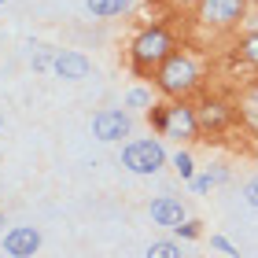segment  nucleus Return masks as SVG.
Returning a JSON list of instances; mask_svg holds the SVG:
<instances>
[{"instance_id": "f257e3e1", "label": "nucleus", "mask_w": 258, "mask_h": 258, "mask_svg": "<svg viewBox=\"0 0 258 258\" xmlns=\"http://www.w3.org/2000/svg\"><path fill=\"white\" fill-rule=\"evenodd\" d=\"M129 52H133V70L137 74H148L151 67H159L162 59L173 55V37L162 26H148L133 37V48Z\"/></svg>"}, {"instance_id": "f03ea898", "label": "nucleus", "mask_w": 258, "mask_h": 258, "mask_svg": "<svg viewBox=\"0 0 258 258\" xmlns=\"http://www.w3.org/2000/svg\"><path fill=\"white\" fill-rule=\"evenodd\" d=\"M199 81V70L188 55H177L173 52L170 59H162L155 67V85L159 92H166V96H184V92H192Z\"/></svg>"}, {"instance_id": "7ed1b4c3", "label": "nucleus", "mask_w": 258, "mask_h": 258, "mask_svg": "<svg viewBox=\"0 0 258 258\" xmlns=\"http://www.w3.org/2000/svg\"><path fill=\"white\" fill-rule=\"evenodd\" d=\"M162 162H166V151L159 140H133L122 151V166L129 173H159Z\"/></svg>"}, {"instance_id": "20e7f679", "label": "nucleus", "mask_w": 258, "mask_h": 258, "mask_svg": "<svg viewBox=\"0 0 258 258\" xmlns=\"http://www.w3.org/2000/svg\"><path fill=\"white\" fill-rule=\"evenodd\" d=\"M243 11H247V0H199V19H203L207 26L243 22Z\"/></svg>"}, {"instance_id": "39448f33", "label": "nucleus", "mask_w": 258, "mask_h": 258, "mask_svg": "<svg viewBox=\"0 0 258 258\" xmlns=\"http://www.w3.org/2000/svg\"><path fill=\"white\" fill-rule=\"evenodd\" d=\"M199 133V118L192 107L184 103H170L166 107V122H162V137H177V140H188Z\"/></svg>"}, {"instance_id": "423d86ee", "label": "nucleus", "mask_w": 258, "mask_h": 258, "mask_svg": "<svg viewBox=\"0 0 258 258\" xmlns=\"http://www.w3.org/2000/svg\"><path fill=\"white\" fill-rule=\"evenodd\" d=\"M92 133H96V140H122L129 137V114L118 111V107H107V111H100L96 118H92Z\"/></svg>"}, {"instance_id": "0eeeda50", "label": "nucleus", "mask_w": 258, "mask_h": 258, "mask_svg": "<svg viewBox=\"0 0 258 258\" xmlns=\"http://www.w3.org/2000/svg\"><path fill=\"white\" fill-rule=\"evenodd\" d=\"M41 247V232L33 229V225H15V229H8V236H4V254L11 258H30V254H37Z\"/></svg>"}, {"instance_id": "6e6552de", "label": "nucleus", "mask_w": 258, "mask_h": 258, "mask_svg": "<svg viewBox=\"0 0 258 258\" xmlns=\"http://www.w3.org/2000/svg\"><path fill=\"white\" fill-rule=\"evenodd\" d=\"M151 221L162 225V229H177L184 221V203H181V199H173V196L151 199Z\"/></svg>"}, {"instance_id": "1a4fd4ad", "label": "nucleus", "mask_w": 258, "mask_h": 258, "mask_svg": "<svg viewBox=\"0 0 258 258\" xmlns=\"http://www.w3.org/2000/svg\"><path fill=\"white\" fill-rule=\"evenodd\" d=\"M89 59L81 52H55V74H59L63 81H81L89 78Z\"/></svg>"}, {"instance_id": "9d476101", "label": "nucleus", "mask_w": 258, "mask_h": 258, "mask_svg": "<svg viewBox=\"0 0 258 258\" xmlns=\"http://www.w3.org/2000/svg\"><path fill=\"white\" fill-rule=\"evenodd\" d=\"M196 118H199V129H225V122H229V107H225L221 100H207V103H199Z\"/></svg>"}, {"instance_id": "9b49d317", "label": "nucleus", "mask_w": 258, "mask_h": 258, "mask_svg": "<svg viewBox=\"0 0 258 258\" xmlns=\"http://www.w3.org/2000/svg\"><path fill=\"white\" fill-rule=\"evenodd\" d=\"M133 4V0H85V8L92 11L96 19H111V15H122V11Z\"/></svg>"}, {"instance_id": "f8f14e48", "label": "nucleus", "mask_w": 258, "mask_h": 258, "mask_svg": "<svg viewBox=\"0 0 258 258\" xmlns=\"http://www.w3.org/2000/svg\"><path fill=\"white\" fill-rule=\"evenodd\" d=\"M148 258H181V243L177 240H155L148 247Z\"/></svg>"}, {"instance_id": "ddd939ff", "label": "nucleus", "mask_w": 258, "mask_h": 258, "mask_svg": "<svg viewBox=\"0 0 258 258\" xmlns=\"http://www.w3.org/2000/svg\"><path fill=\"white\" fill-rule=\"evenodd\" d=\"M125 107H133V111H144V107H151V92H148V89H129Z\"/></svg>"}, {"instance_id": "4468645a", "label": "nucleus", "mask_w": 258, "mask_h": 258, "mask_svg": "<svg viewBox=\"0 0 258 258\" xmlns=\"http://www.w3.org/2000/svg\"><path fill=\"white\" fill-rule=\"evenodd\" d=\"M173 166H177V173H181L184 181H192V177H196V162H192L188 151H177V155H173Z\"/></svg>"}, {"instance_id": "2eb2a0df", "label": "nucleus", "mask_w": 258, "mask_h": 258, "mask_svg": "<svg viewBox=\"0 0 258 258\" xmlns=\"http://www.w3.org/2000/svg\"><path fill=\"white\" fill-rule=\"evenodd\" d=\"M240 55H243V59H247L251 67H258V33H247V37H243Z\"/></svg>"}, {"instance_id": "dca6fc26", "label": "nucleus", "mask_w": 258, "mask_h": 258, "mask_svg": "<svg viewBox=\"0 0 258 258\" xmlns=\"http://www.w3.org/2000/svg\"><path fill=\"white\" fill-rule=\"evenodd\" d=\"M229 173L225 170H218V173H203V177H192V188L196 192H210V184H218V181H225Z\"/></svg>"}, {"instance_id": "f3484780", "label": "nucleus", "mask_w": 258, "mask_h": 258, "mask_svg": "<svg viewBox=\"0 0 258 258\" xmlns=\"http://www.w3.org/2000/svg\"><path fill=\"white\" fill-rule=\"evenodd\" d=\"M33 70H55V48H41L33 55Z\"/></svg>"}, {"instance_id": "a211bd4d", "label": "nucleus", "mask_w": 258, "mask_h": 258, "mask_svg": "<svg viewBox=\"0 0 258 258\" xmlns=\"http://www.w3.org/2000/svg\"><path fill=\"white\" fill-rule=\"evenodd\" d=\"M173 232H177L181 240H196V236H199V221H188V218H184V221H181V225L173 229Z\"/></svg>"}, {"instance_id": "6ab92c4d", "label": "nucleus", "mask_w": 258, "mask_h": 258, "mask_svg": "<svg viewBox=\"0 0 258 258\" xmlns=\"http://www.w3.org/2000/svg\"><path fill=\"white\" fill-rule=\"evenodd\" d=\"M210 247H214V251H221V254H229V258H236V254H240V251L232 247V243H229L225 236H210Z\"/></svg>"}, {"instance_id": "aec40b11", "label": "nucleus", "mask_w": 258, "mask_h": 258, "mask_svg": "<svg viewBox=\"0 0 258 258\" xmlns=\"http://www.w3.org/2000/svg\"><path fill=\"white\" fill-rule=\"evenodd\" d=\"M243 196H247V203H251V207H258V177L247 184V188H243Z\"/></svg>"}, {"instance_id": "412c9836", "label": "nucleus", "mask_w": 258, "mask_h": 258, "mask_svg": "<svg viewBox=\"0 0 258 258\" xmlns=\"http://www.w3.org/2000/svg\"><path fill=\"white\" fill-rule=\"evenodd\" d=\"M247 111L258 118V85H251V92H247Z\"/></svg>"}, {"instance_id": "4be33fe9", "label": "nucleus", "mask_w": 258, "mask_h": 258, "mask_svg": "<svg viewBox=\"0 0 258 258\" xmlns=\"http://www.w3.org/2000/svg\"><path fill=\"white\" fill-rule=\"evenodd\" d=\"M181 4H199V0H181Z\"/></svg>"}, {"instance_id": "5701e85b", "label": "nucleus", "mask_w": 258, "mask_h": 258, "mask_svg": "<svg viewBox=\"0 0 258 258\" xmlns=\"http://www.w3.org/2000/svg\"><path fill=\"white\" fill-rule=\"evenodd\" d=\"M0 221H4V210H0Z\"/></svg>"}, {"instance_id": "b1692460", "label": "nucleus", "mask_w": 258, "mask_h": 258, "mask_svg": "<svg viewBox=\"0 0 258 258\" xmlns=\"http://www.w3.org/2000/svg\"><path fill=\"white\" fill-rule=\"evenodd\" d=\"M247 4H258V0H247Z\"/></svg>"}, {"instance_id": "393cba45", "label": "nucleus", "mask_w": 258, "mask_h": 258, "mask_svg": "<svg viewBox=\"0 0 258 258\" xmlns=\"http://www.w3.org/2000/svg\"><path fill=\"white\" fill-rule=\"evenodd\" d=\"M0 4H8V0H0Z\"/></svg>"}, {"instance_id": "a878e982", "label": "nucleus", "mask_w": 258, "mask_h": 258, "mask_svg": "<svg viewBox=\"0 0 258 258\" xmlns=\"http://www.w3.org/2000/svg\"><path fill=\"white\" fill-rule=\"evenodd\" d=\"M0 125H4V118H0Z\"/></svg>"}]
</instances>
